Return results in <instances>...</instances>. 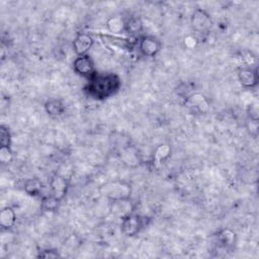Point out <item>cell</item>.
Returning <instances> with one entry per match:
<instances>
[{"label":"cell","mask_w":259,"mask_h":259,"mask_svg":"<svg viewBox=\"0 0 259 259\" xmlns=\"http://www.w3.org/2000/svg\"><path fill=\"white\" fill-rule=\"evenodd\" d=\"M100 192L109 201L126 200L131 198L132 186L125 181H111L102 185Z\"/></svg>","instance_id":"obj_2"},{"label":"cell","mask_w":259,"mask_h":259,"mask_svg":"<svg viewBox=\"0 0 259 259\" xmlns=\"http://www.w3.org/2000/svg\"><path fill=\"white\" fill-rule=\"evenodd\" d=\"M102 38L104 42L109 46L117 47L119 49H132L137 44V38L135 37H130V38H124L117 35H111V34H105L102 35Z\"/></svg>","instance_id":"obj_10"},{"label":"cell","mask_w":259,"mask_h":259,"mask_svg":"<svg viewBox=\"0 0 259 259\" xmlns=\"http://www.w3.org/2000/svg\"><path fill=\"white\" fill-rule=\"evenodd\" d=\"M94 45L93 38L86 32H79L73 41V50L78 57L87 55V52Z\"/></svg>","instance_id":"obj_7"},{"label":"cell","mask_w":259,"mask_h":259,"mask_svg":"<svg viewBox=\"0 0 259 259\" xmlns=\"http://www.w3.org/2000/svg\"><path fill=\"white\" fill-rule=\"evenodd\" d=\"M171 154V148L168 144H162L156 149L154 153V163L159 166L161 163L169 158Z\"/></svg>","instance_id":"obj_17"},{"label":"cell","mask_w":259,"mask_h":259,"mask_svg":"<svg viewBox=\"0 0 259 259\" xmlns=\"http://www.w3.org/2000/svg\"><path fill=\"white\" fill-rule=\"evenodd\" d=\"M106 26L111 35L120 36L123 31H125V22L122 20V18H120V16H113V18H110L106 23Z\"/></svg>","instance_id":"obj_18"},{"label":"cell","mask_w":259,"mask_h":259,"mask_svg":"<svg viewBox=\"0 0 259 259\" xmlns=\"http://www.w3.org/2000/svg\"><path fill=\"white\" fill-rule=\"evenodd\" d=\"M238 79L240 84L245 88H253L258 84L257 69L244 67L238 71Z\"/></svg>","instance_id":"obj_11"},{"label":"cell","mask_w":259,"mask_h":259,"mask_svg":"<svg viewBox=\"0 0 259 259\" xmlns=\"http://www.w3.org/2000/svg\"><path fill=\"white\" fill-rule=\"evenodd\" d=\"M50 188L53 196L59 202H61L65 198V196H66V193L68 191L69 181L64 176L55 174L50 181Z\"/></svg>","instance_id":"obj_8"},{"label":"cell","mask_w":259,"mask_h":259,"mask_svg":"<svg viewBox=\"0 0 259 259\" xmlns=\"http://www.w3.org/2000/svg\"><path fill=\"white\" fill-rule=\"evenodd\" d=\"M73 70L75 73L84 78H91L95 73L94 62L88 55L77 57L73 62Z\"/></svg>","instance_id":"obj_4"},{"label":"cell","mask_w":259,"mask_h":259,"mask_svg":"<svg viewBox=\"0 0 259 259\" xmlns=\"http://www.w3.org/2000/svg\"><path fill=\"white\" fill-rule=\"evenodd\" d=\"M186 103L188 104V105H191L193 107H198L202 111H205L208 107V104L206 101L205 96L202 94H199V93L188 96L187 100H186Z\"/></svg>","instance_id":"obj_19"},{"label":"cell","mask_w":259,"mask_h":259,"mask_svg":"<svg viewBox=\"0 0 259 259\" xmlns=\"http://www.w3.org/2000/svg\"><path fill=\"white\" fill-rule=\"evenodd\" d=\"M218 241L221 246H223L224 248L226 249L232 248L235 245L236 242V234L231 229H224L219 233Z\"/></svg>","instance_id":"obj_13"},{"label":"cell","mask_w":259,"mask_h":259,"mask_svg":"<svg viewBox=\"0 0 259 259\" xmlns=\"http://www.w3.org/2000/svg\"><path fill=\"white\" fill-rule=\"evenodd\" d=\"M25 191L30 197H39L42 194L43 183L38 178H29L25 181Z\"/></svg>","instance_id":"obj_14"},{"label":"cell","mask_w":259,"mask_h":259,"mask_svg":"<svg viewBox=\"0 0 259 259\" xmlns=\"http://www.w3.org/2000/svg\"><path fill=\"white\" fill-rule=\"evenodd\" d=\"M110 213L120 219H123L129 215H131L134 210V204L130 199L110 201L109 206Z\"/></svg>","instance_id":"obj_9"},{"label":"cell","mask_w":259,"mask_h":259,"mask_svg":"<svg viewBox=\"0 0 259 259\" xmlns=\"http://www.w3.org/2000/svg\"><path fill=\"white\" fill-rule=\"evenodd\" d=\"M59 201L51 193V196H45L42 199V208L46 212H54L59 206Z\"/></svg>","instance_id":"obj_20"},{"label":"cell","mask_w":259,"mask_h":259,"mask_svg":"<svg viewBox=\"0 0 259 259\" xmlns=\"http://www.w3.org/2000/svg\"><path fill=\"white\" fill-rule=\"evenodd\" d=\"M121 79L116 74L95 73L85 86L87 94L95 100L104 101L116 94L121 87Z\"/></svg>","instance_id":"obj_1"},{"label":"cell","mask_w":259,"mask_h":259,"mask_svg":"<svg viewBox=\"0 0 259 259\" xmlns=\"http://www.w3.org/2000/svg\"><path fill=\"white\" fill-rule=\"evenodd\" d=\"M197 40L196 39H193L192 37H186L185 38V45H186V47H188V48H192V47H194V46H196L197 45V42H196Z\"/></svg>","instance_id":"obj_24"},{"label":"cell","mask_w":259,"mask_h":259,"mask_svg":"<svg viewBox=\"0 0 259 259\" xmlns=\"http://www.w3.org/2000/svg\"><path fill=\"white\" fill-rule=\"evenodd\" d=\"M38 257H41V258H57V257H60L59 253L56 251V250H44L42 251Z\"/></svg>","instance_id":"obj_23"},{"label":"cell","mask_w":259,"mask_h":259,"mask_svg":"<svg viewBox=\"0 0 259 259\" xmlns=\"http://www.w3.org/2000/svg\"><path fill=\"white\" fill-rule=\"evenodd\" d=\"M143 30V23L139 18H131L125 23V31L131 37H135Z\"/></svg>","instance_id":"obj_16"},{"label":"cell","mask_w":259,"mask_h":259,"mask_svg":"<svg viewBox=\"0 0 259 259\" xmlns=\"http://www.w3.org/2000/svg\"><path fill=\"white\" fill-rule=\"evenodd\" d=\"M190 23L192 28L199 34H207L213 26L210 16L206 10L202 8H198L193 11Z\"/></svg>","instance_id":"obj_3"},{"label":"cell","mask_w":259,"mask_h":259,"mask_svg":"<svg viewBox=\"0 0 259 259\" xmlns=\"http://www.w3.org/2000/svg\"><path fill=\"white\" fill-rule=\"evenodd\" d=\"M10 141L11 136L9 129L2 125L1 128H0V144H1V146H10Z\"/></svg>","instance_id":"obj_22"},{"label":"cell","mask_w":259,"mask_h":259,"mask_svg":"<svg viewBox=\"0 0 259 259\" xmlns=\"http://www.w3.org/2000/svg\"><path fill=\"white\" fill-rule=\"evenodd\" d=\"M143 220L140 216L131 214L122 219L121 231L127 237L136 236L142 229Z\"/></svg>","instance_id":"obj_5"},{"label":"cell","mask_w":259,"mask_h":259,"mask_svg":"<svg viewBox=\"0 0 259 259\" xmlns=\"http://www.w3.org/2000/svg\"><path fill=\"white\" fill-rule=\"evenodd\" d=\"M161 47V42L154 36H144L139 42V50L146 57H155L160 52Z\"/></svg>","instance_id":"obj_6"},{"label":"cell","mask_w":259,"mask_h":259,"mask_svg":"<svg viewBox=\"0 0 259 259\" xmlns=\"http://www.w3.org/2000/svg\"><path fill=\"white\" fill-rule=\"evenodd\" d=\"M46 111L52 117H60L65 112V104L61 100H51L45 104Z\"/></svg>","instance_id":"obj_15"},{"label":"cell","mask_w":259,"mask_h":259,"mask_svg":"<svg viewBox=\"0 0 259 259\" xmlns=\"http://www.w3.org/2000/svg\"><path fill=\"white\" fill-rule=\"evenodd\" d=\"M16 223L15 210L11 207H5L0 212V226L4 230H9Z\"/></svg>","instance_id":"obj_12"},{"label":"cell","mask_w":259,"mask_h":259,"mask_svg":"<svg viewBox=\"0 0 259 259\" xmlns=\"http://www.w3.org/2000/svg\"><path fill=\"white\" fill-rule=\"evenodd\" d=\"M13 159V154L10 146H1L0 147V161L3 164H8Z\"/></svg>","instance_id":"obj_21"}]
</instances>
